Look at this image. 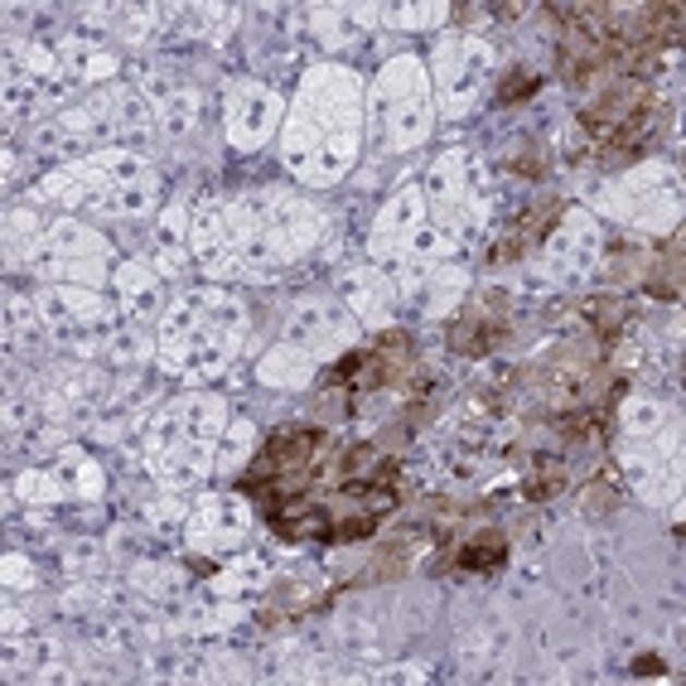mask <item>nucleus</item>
I'll return each mask as SVG.
<instances>
[{
  "label": "nucleus",
  "instance_id": "f257e3e1",
  "mask_svg": "<svg viewBox=\"0 0 686 686\" xmlns=\"http://www.w3.org/2000/svg\"><path fill=\"white\" fill-rule=\"evenodd\" d=\"M324 441V431H280L272 435V441L262 445V455H256V465L242 474V483H256V479H266L272 489L280 493H290L296 489V479H310L314 474V449H320Z\"/></svg>",
  "mask_w": 686,
  "mask_h": 686
},
{
  "label": "nucleus",
  "instance_id": "6e6552de",
  "mask_svg": "<svg viewBox=\"0 0 686 686\" xmlns=\"http://www.w3.org/2000/svg\"><path fill=\"white\" fill-rule=\"evenodd\" d=\"M503 561H508V542L493 532H483V542H469L455 551V566L459 570H498Z\"/></svg>",
  "mask_w": 686,
  "mask_h": 686
},
{
  "label": "nucleus",
  "instance_id": "0eeeda50",
  "mask_svg": "<svg viewBox=\"0 0 686 686\" xmlns=\"http://www.w3.org/2000/svg\"><path fill=\"white\" fill-rule=\"evenodd\" d=\"M407 566H411V537H392V542H382V551L368 561L363 580H397V576H407Z\"/></svg>",
  "mask_w": 686,
  "mask_h": 686
},
{
  "label": "nucleus",
  "instance_id": "7ed1b4c3",
  "mask_svg": "<svg viewBox=\"0 0 686 686\" xmlns=\"http://www.w3.org/2000/svg\"><path fill=\"white\" fill-rule=\"evenodd\" d=\"M508 334V320H503V296L498 300H474L465 314L449 320V348L465 358H483L503 344Z\"/></svg>",
  "mask_w": 686,
  "mask_h": 686
},
{
  "label": "nucleus",
  "instance_id": "f8f14e48",
  "mask_svg": "<svg viewBox=\"0 0 686 686\" xmlns=\"http://www.w3.org/2000/svg\"><path fill=\"white\" fill-rule=\"evenodd\" d=\"M537 87H542V77H537V73H513L508 83L498 87V103H503V107H513V103H522V97H532Z\"/></svg>",
  "mask_w": 686,
  "mask_h": 686
},
{
  "label": "nucleus",
  "instance_id": "9d476101",
  "mask_svg": "<svg viewBox=\"0 0 686 686\" xmlns=\"http://www.w3.org/2000/svg\"><path fill=\"white\" fill-rule=\"evenodd\" d=\"M561 483H566V465H561L556 455H542V459H537V469H532V483H527V498L546 503L551 493L561 489Z\"/></svg>",
  "mask_w": 686,
  "mask_h": 686
},
{
  "label": "nucleus",
  "instance_id": "39448f33",
  "mask_svg": "<svg viewBox=\"0 0 686 686\" xmlns=\"http://www.w3.org/2000/svg\"><path fill=\"white\" fill-rule=\"evenodd\" d=\"M368 368H373V373L358 382V387H392V382H401L411 368V334H401V329L382 334V339L368 348Z\"/></svg>",
  "mask_w": 686,
  "mask_h": 686
},
{
  "label": "nucleus",
  "instance_id": "9b49d317",
  "mask_svg": "<svg viewBox=\"0 0 686 686\" xmlns=\"http://www.w3.org/2000/svg\"><path fill=\"white\" fill-rule=\"evenodd\" d=\"M377 532V508L373 513H358V517H329V532L324 542H358V537H373Z\"/></svg>",
  "mask_w": 686,
  "mask_h": 686
},
{
  "label": "nucleus",
  "instance_id": "1a4fd4ad",
  "mask_svg": "<svg viewBox=\"0 0 686 686\" xmlns=\"http://www.w3.org/2000/svg\"><path fill=\"white\" fill-rule=\"evenodd\" d=\"M580 310H585V320L594 324L600 339H614V334L624 329V320H628V305H624V300H610V296H590Z\"/></svg>",
  "mask_w": 686,
  "mask_h": 686
},
{
  "label": "nucleus",
  "instance_id": "4468645a",
  "mask_svg": "<svg viewBox=\"0 0 686 686\" xmlns=\"http://www.w3.org/2000/svg\"><path fill=\"white\" fill-rule=\"evenodd\" d=\"M508 165H513L517 174H527V179H542V174H546V160H542V155H513Z\"/></svg>",
  "mask_w": 686,
  "mask_h": 686
},
{
  "label": "nucleus",
  "instance_id": "20e7f679",
  "mask_svg": "<svg viewBox=\"0 0 686 686\" xmlns=\"http://www.w3.org/2000/svg\"><path fill=\"white\" fill-rule=\"evenodd\" d=\"M561 213H566V198H542L537 208H527L522 218L508 228V238L503 242H493V252H489V262L493 266H503V262H517V256H527L537 242L546 238L551 228L561 222Z\"/></svg>",
  "mask_w": 686,
  "mask_h": 686
},
{
  "label": "nucleus",
  "instance_id": "ddd939ff",
  "mask_svg": "<svg viewBox=\"0 0 686 686\" xmlns=\"http://www.w3.org/2000/svg\"><path fill=\"white\" fill-rule=\"evenodd\" d=\"M614 503H618V493H610L604 483H590V489H585V513L590 517H610Z\"/></svg>",
  "mask_w": 686,
  "mask_h": 686
},
{
  "label": "nucleus",
  "instance_id": "2eb2a0df",
  "mask_svg": "<svg viewBox=\"0 0 686 686\" xmlns=\"http://www.w3.org/2000/svg\"><path fill=\"white\" fill-rule=\"evenodd\" d=\"M634 672H638V677H662L667 667H662V658H638V662H634Z\"/></svg>",
  "mask_w": 686,
  "mask_h": 686
},
{
  "label": "nucleus",
  "instance_id": "f03ea898",
  "mask_svg": "<svg viewBox=\"0 0 686 686\" xmlns=\"http://www.w3.org/2000/svg\"><path fill=\"white\" fill-rule=\"evenodd\" d=\"M643 107H652V87H648V77H614V83L604 87V93L580 111V127L590 131L594 141H600V136H610L618 121H628L634 111H643Z\"/></svg>",
  "mask_w": 686,
  "mask_h": 686
},
{
  "label": "nucleus",
  "instance_id": "423d86ee",
  "mask_svg": "<svg viewBox=\"0 0 686 686\" xmlns=\"http://www.w3.org/2000/svg\"><path fill=\"white\" fill-rule=\"evenodd\" d=\"M648 296L652 300H677L682 296V238L662 242V262H652Z\"/></svg>",
  "mask_w": 686,
  "mask_h": 686
}]
</instances>
